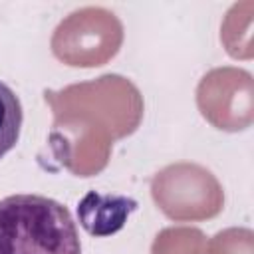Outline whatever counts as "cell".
Listing matches in <instances>:
<instances>
[{
    "label": "cell",
    "instance_id": "6da1fadb",
    "mask_svg": "<svg viewBox=\"0 0 254 254\" xmlns=\"http://www.w3.org/2000/svg\"><path fill=\"white\" fill-rule=\"evenodd\" d=\"M0 254H81L77 224L62 202L44 194L0 198Z\"/></svg>",
    "mask_w": 254,
    "mask_h": 254
},
{
    "label": "cell",
    "instance_id": "3957f363",
    "mask_svg": "<svg viewBox=\"0 0 254 254\" xmlns=\"http://www.w3.org/2000/svg\"><path fill=\"white\" fill-rule=\"evenodd\" d=\"M24 111L18 95L10 85L0 81V159H4L18 143Z\"/></svg>",
    "mask_w": 254,
    "mask_h": 254
},
{
    "label": "cell",
    "instance_id": "7a4b0ae2",
    "mask_svg": "<svg viewBox=\"0 0 254 254\" xmlns=\"http://www.w3.org/2000/svg\"><path fill=\"white\" fill-rule=\"evenodd\" d=\"M137 208V200L121 194H101L97 190L85 192L77 202L79 224L91 236H109L123 228L129 214Z\"/></svg>",
    "mask_w": 254,
    "mask_h": 254
}]
</instances>
